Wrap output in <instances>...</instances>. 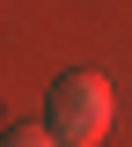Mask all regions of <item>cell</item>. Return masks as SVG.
Masks as SVG:
<instances>
[{"label":"cell","mask_w":132,"mask_h":147,"mask_svg":"<svg viewBox=\"0 0 132 147\" xmlns=\"http://www.w3.org/2000/svg\"><path fill=\"white\" fill-rule=\"evenodd\" d=\"M0 147H59V140H52V132H44V125H15V132H7V140H0Z\"/></svg>","instance_id":"2"},{"label":"cell","mask_w":132,"mask_h":147,"mask_svg":"<svg viewBox=\"0 0 132 147\" xmlns=\"http://www.w3.org/2000/svg\"><path fill=\"white\" fill-rule=\"evenodd\" d=\"M110 118H117V96L103 74H59L52 96H44V132L59 147H95L110 132Z\"/></svg>","instance_id":"1"}]
</instances>
